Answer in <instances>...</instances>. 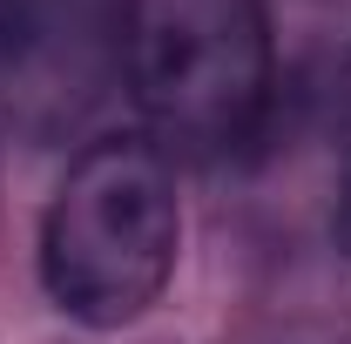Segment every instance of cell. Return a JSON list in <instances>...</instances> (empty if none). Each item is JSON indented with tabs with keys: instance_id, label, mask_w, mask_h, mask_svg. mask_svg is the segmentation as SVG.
Returning <instances> with one entry per match:
<instances>
[{
	"instance_id": "6da1fadb",
	"label": "cell",
	"mask_w": 351,
	"mask_h": 344,
	"mask_svg": "<svg viewBox=\"0 0 351 344\" xmlns=\"http://www.w3.org/2000/svg\"><path fill=\"white\" fill-rule=\"evenodd\" d=\"M182 250L176 169L149 135L88 142L41 216V284L61 317L122 331L162 297Z\"/></svg>"
},
{
	"instance_id": "7a4b0ae2",
	"label": "cell",
	"mask_w": 351,
	"mask_h": 344,
	"mask_svg": "<svg viewBox=\"0 0 351 344\" xmlns=\"http://www.w3.org/2000/svg\"><path fill=\"white\" fill-rule=\"evenodd\" d=\"M135 108L162 156L223 162L270 108V7L263 0H129L122 21Z\"/></svg>"
},
{
	"instance_id": "3957f363",
	"label": "cell",
	"mask_w": 351,
	"mask_h": 344,
	"mask_svg": "<svg viewBox=\"0 0 351 344\" xmlns=\"http://www.w3.org/2000/svg\"><path fill=\"white\" fill-rule=\"evenodd\" d=\"M331 129H338V236H345V250H351V54H345V68H338Z\"/></svg>"
}]
</instances>
